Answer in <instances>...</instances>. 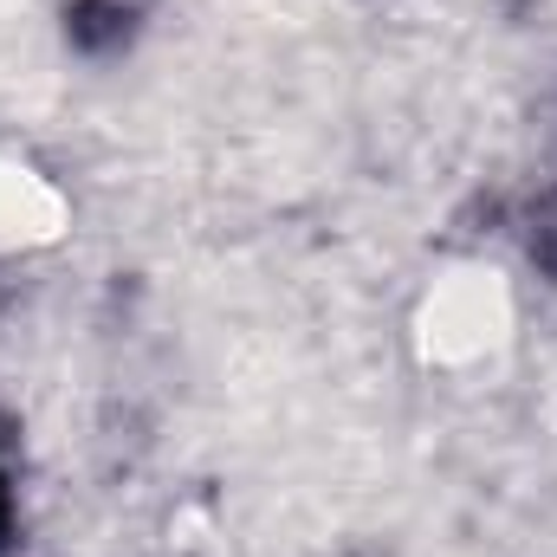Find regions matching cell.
<instances>
[{"instance_id":"1","label":"cell","mask_w":557,"mask_h":557,"mask_svg":"<svg viewBox=\"0 0 557 557\" xmlns=\"http://www.w3.org/2000/svg\"><path fill=\"white\" fill-rule=\"evenodd\" d=\"M52 214H59V201H52V188H46L39 175L0 169V240H7V247L52 234Z\"/></svg>"}]
</instances>
